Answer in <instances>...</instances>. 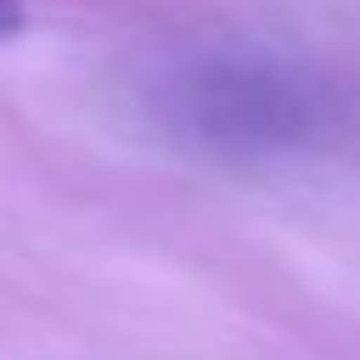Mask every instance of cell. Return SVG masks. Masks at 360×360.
<instances>
[{"label": "cell", "instance_id": "1", "mask_svg": "<svg viewBox=\"0 0 360 360\" xmlns=\"http://www.w3.org/2000/svg\"><path fill=\"white\" fill-rule=\"evenodd\" d=\"M208 112L214 141H287L292 129H304V96L287 84H270L259 73H236L225 84H208L197 96Z\"/></svg>", "mask_w": 360, "mask_h": 360}, {"label": "cell", "instance_id": "2", "mask_svg": "<svg viewBox=\"0 0 360 360\" xmlns=\"http://www.w3.org/2000/svg\"><path fill=\"white\" fill-rule=\"evenodd\" d=\"M22 28V0H0V39Z\"/></svg>", "mask_w": 360, "mask_h": 360}]
</instances>
